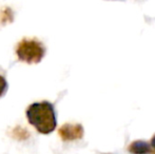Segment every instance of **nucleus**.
<instances>
[{
	"label": "nucleus",
	"instance_id": "nucleus-5",
	"mask_svg": "<svg viewBox=\"0 0 155 154\" xmlns=\"http://www.w3.org/2000/svg\"><path fill=\"white\" fill-rule=\"evenodd\" d=\"M8 90V82L3 76H0V97L3 96Z\"/></svg>",
	"mask_w": 155,
	"mask_h": 154
},
{
	"label": "nucleus",
	"instance_id": "nucleus-1",
	"mask_svg": "<svg viewBox=\"0 0 155 154\" xmlns=\"http://www.w3.org/2000/svg\"><path fill=\"white\" fill-rule=\"evenodd\" d=\"M27 117L29 123L41 134L52 133L57 126L54 106L49 101L32 103L27 110Z\"/></svg>",
	"mask_w": 155,
	"mask_h": 154
},
{
	"label": "nucleus",
	"instance_id": "nucleus-4",
	"mask_svg": "<svg viewBox=\"0 0 155 154\" xmlns=\"http://www.w3.org/2000/svg\"><path fill=\"white\" fill-rule=\"evenodd\" d=\"M128 151L132 154H155L149 143L145 140H135L128 147Z\"/></svg>",
	"mask_w": 155,
	"mask_h": 154
},
{
	"label": "nucleus",
	"instance_id": "nucleus-7",
	"mask_svg": "<svg viewBox=\"0 0 155 154\" xmlns=\"http://www.w3.org/2000/svg\"><path fill=\"white\" fill-rule=\"evenodd\" d=\"M120 1H121V0H120Z\"/></svg>",
	"mask_w": 155,
	"mask_h": 154
},
{
	"label": "nucleus",
	"instance_id": "nucleus-2",
	"mask_svg": "<svg viewBox=\"0 0 155 154\" xmlns=\"http://www.w3.org/2000/svg\"><path fill=\"white\" fill-rule=\"evenodd\" d=\"M16 54L21 61L27 64H38L45 57V48L36 39H23L17 45Z\"/></svg>",
	"mask_w": 155,
	"mask_h": 154
},
{
	"label": "nucleus",
	"instance_id": "nucleus-3",
	"mask_svg": "<svg viewBox=\"0 0 155 154\" xmlns=\"http://www.w3.org/2000/svg\"><path fill=\"white\" fill-rule=\"evenodd\" d=\"M84 127L79 123H64L58 131L59 136L64 142L80 139L84 137Z\"/></svg>",
	"mask_w": 155,
	"mask_h": 154
},
{
	"label": "nucleus",
	"instance_id": "nucleus-6",
	"mask_svg": "<svg viewBox=\"0 0 155 154\" xmlns=\"http://www.w3.org/2000/svg\"><path fill=\"white\" fill-rule=\"evenodd\" d=\"M150 146H151V148L153 149V151H154V153H155V135L152 137V139H151V144H150Z\"/></svg>",
	"mask_w": 155,
	"mask_h": 154
}]
</instances>
